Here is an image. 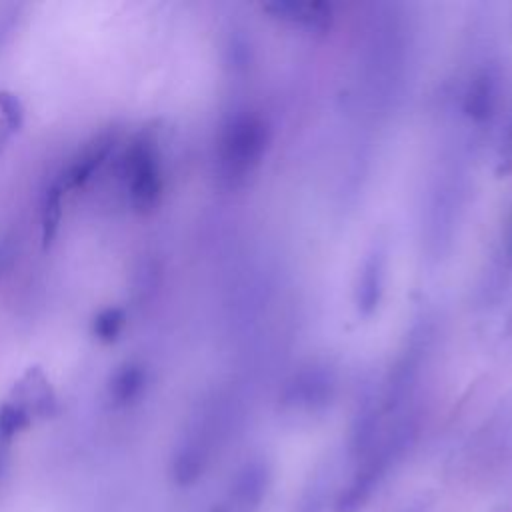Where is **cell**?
<instances>
[{"mask_svg":"<svg viewBox=\"0 0 512 512\" xmlns=\"http://www.w3.org/2000/svg\"><path fill=\"white\" fill-rule=\"evenodd\" d=\"M404 20L386 12L378 16L360 50V90L376 110H388L400 100L408 70V34Z\"/></svg>","mask_w":512,"mask_h":512,"instance_id":"6da1fadb","label":"cell"},{"mask_svg":"<svg viewBox=\"0 0 512 512\" xmlns=\"http://www.w3.org/2000/svg\"><path fill=\"white\" fill-rule=\"evenodd\" d=\"M230 426L232 410L224 402H214L198 416L172 460V476L176 484L190 486L204 474L218 446L226 440Z\"/></svg>","mask_w":512,"mask_h":512,"instance_id":"7a4b0ae2","label":"cell"},{"mask_svg":"<svg viewBox=\"0 0 512 512\" xmlns=\"http://www.w3.org/2000/svg\"><path fill=\"white\" fill-rule=\"evenodd\" d=\"M268 146V130L258 116L240 114L232 118L218 140V174L228 186L246 182L260 166Z\"/></svg>","mask_w":512,"mask_h":512,"instance_id":"3957f363","label":"cell"},{"mask_svg":"<svg viewBox=\"0 0 512 512\" xmlns=\"http://www.w3.org/2000/svg\"><path fill=\"white\" fill-rule=\"evenodd\" d=\"M464 204V182L462 174L456 168H446L432 192L428 202V242L430 248H442L450 242L454 234V226L458 224V214Z\"/></svg>","mask_w":512,"mask_h":512,"instance_id":"277c9868","label":"cell"},{"mask_svg":"<svg viewBox=\"0 0 512 512\" xmlns=\"http://www.w3.org/2000/svg\"><path fill=\"white\" fill-rule=\"evenodd\" d=\"M126 176L130 186V202L136 212H152L162 194L160 160L152 140L138 138L126 154Z\"/></svg>","mask_w":512,"mask_h":512,"instance_id":"5b68a950","label":"cell"},{"mask_svg":"<svg viewBox=\"0 0 512 512\" xmlns=\"http://www.w3.org/2000/svg\"><path fill=\"white\" fill-rule=\"evenodd\" d=\"M334 388L336 380L328 366H308L286 382L282 404L294 412H314L332 400Z\"/></svg>","mask_w":512,"mask_h":512,"instance_id":"8992f818","label":"cell"},{"mask_svg":"<svg viewBox=\"0 0 512 512\" xmlns=\"http://www.w3.org/2000/svg\"><path fill=\"white\" fill-rule=\"evenodd\" d=\"M270 486V470L264 460L246 462L232 478L220 512H256Z\"/></svg>","mask_w":512,"mask_h":512,"instance_id":"52a82bcc","label":"cell"},{"mask_svg":"<svg viewBox=\"0 0 512 512\" xmlns=\"http://www.w3.org/2000/svg\"><path fill=\"white\" fill-rule=\"evenodd\" d=\"M114 146V138L108 134H100L94 140H90L82 152L72 160L66 174L60 178L64 188H80L84 186L92 174L104 164L110 150Z\"/></svg>","mask_w":512,"mask_h":512,"instance_id":"ba28073f","label":"cell"},{"mask_svg":"<svg viewBox=\"0 0 512 512\" xmlns=\"http://www.w3.org/2000/svg\"><path fill=\"white\" fill-rule=\"evenodd\" d=\"M264 8L272 12V16L304 30H322L330 24V18H332V8L330 4H324V2L288 0V2H272V4H266Z\"/></svg>","mask_w":512,"mask_h":512,"instance_id":"9c48e42d","label":"cell"},{"mask_svg":"<svg viewBox=\"0 0 512 512\" xmlns=\"http://www.w3.org/2000/svg\"><path fill=\"white\" fill-rule=\"evenodd\" d=\"M18 394L20 400H14L18 406H22L28 414L38 412V414H48L50 408L54 406V396L48 386V380L38 368H30L22 382L18 384Z\"/></svg>","mask_w":512,"mask_h":512,"instance_id":"30bf717a","label":"cell"},{"mask_svg":"<svg viewBox=\"0 0 512 512\" xmlns=\"http://www.w3.org/2000/svg\"><path fill=\"white\" fill-rule=\"evenodd\" d=\"M64 184L56 180L44 194L42 200V212H40V222H42V242L44 246H50L62 220V194H64Z\"/></svg>","mask_w":512,"mask_h":512,"instance_id":"8fae6325","label":"cell"},{"mask_svg":"<svg viewBox=\"0 0 512 512\" xmlns=\"http://www.w3.org/2000/svg\"><path fill=\"white\" fill-rule=\"evenodd\" d=\"M382 262L376 254H372L360 272V284H358V306L372 310L374 304L378 302V294L382 290Z\"/></svg>","mask_w":512,"mask_h":512,"instance_id":"7c38bea8","label":"cell"},{"mask_svg":"<svg viewBox=\"0 0 512 512\" xmlns=\"http://www.w3.org/2000/svg\"><path fill=\"white\" fill-rule=\"evenodd\" d=\"M144 386V372L140 366H124L110 384V394L116 404L132 402Z\"/></svg>","mask_w":512,"mask_h":512,"instance_id":"4fadbf2b","label":"cell"},{"mask_svg":"<svg viewBox=\"0 0 512 512\" xmlns=\"http://www.w3.org/2000/svg\"><path fill=\"white\" fill-rule=\"evenodd\" d=\"M30 422V414L16 402H6L0 406V438L10 440L14 434L24 430Z\"/></svg>","mask_w":512,"mask_h":512,"instance_id":"5bb4252c","label":"cell"},{"mask_svg":"<svg viewBox=\"0 0 512 512\" xmlns=\"http://www.w3.org/2000/svg\"><path fill=\"white\" fill-rule=\"evenodd\" d=\"M124 326V312L120 308H106L94 318V334L102 342H112L118 338Z\"/></svg>","mask_w":512,"mask_h":512,"instance_id":"9a60e30c","label":"cell"},{"mask_svg":"<svg viewBox=\"0 0 512 512\" xmlns=\"http://www.w3.org/2000/svg\"><path fill=\"white\" fill-rule=\"evenodd\" d=\"M22 104L20 100L6 90H0V120L6 124L8 132H14L22 124Z\"/></svg>","mask_w":512,"mask_h":512,"instance_id":"2e32d148","label":"cell"},{"mask_svg":"<svg viewBox=\"0 0 512 512\" xmlns=\"http://www.w3.org/2000/svg\"><path fill=\"white\" fill-rule=\"evenodd\" d=\"M6 440H2L0 438V480H2V476H4V472H6V464H8V450H6Z\"/></svg>","mask_w":512,"mask_h":512,"instance_id":"e0dca14e","label":"cell"},{"mask_svg":"<svg viewBox=\"0 0 512 512\" xmlns=\"http://www.w3.org/2000/svg\"><path fill=\"white\" fill-rule=\"evenodd\" d=\"M6 256H4V250H0V268H2V260H4Z\"/></svg>","mask_w":512,"mask_h":512,"instance_id":"ac0fdd59","label":"cell"}]
</instances>
